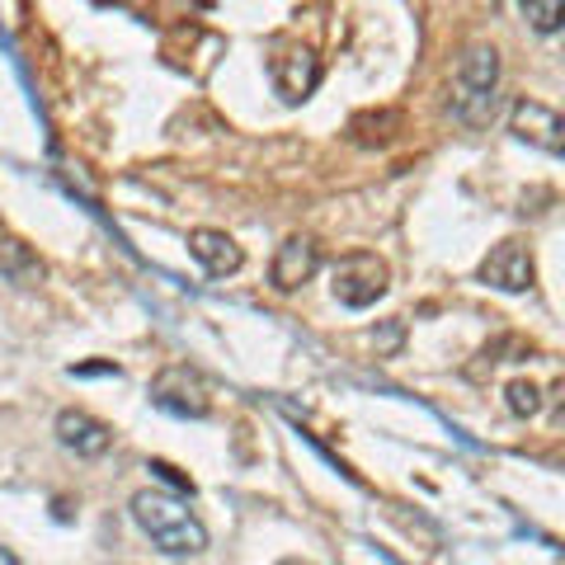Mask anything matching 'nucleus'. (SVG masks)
<instances>
[{"instance_id": "nucleus-1", "label": "nucleus", "mask_w": 565, "mask_h": 565, "mask_svg": "<svg viewBox=\"0 0 565 565\" xmlns=\"http://www.w3.org/2000/svg\"><path fill=\"white\" fill-rule=\"evenodd\" d=\"M132 519L166 556H199L207 546V527L199 514L170 490H137L132 494Z\"/></svg>"}, {"instance_id": "nucleus-2", "label": "nucleus", "mask_w": 565, "mask_h": 565, "mask_svg": "<svg viewBox=\"0 0 565 565\" xmlns=\"http://www.w3.org/2000/svg\"><path fill=\"white\" fill-rule=\"evenodd\" d=\"M494 85H500V52L476 43L462 52L452 71V118L467 128H481L494 114Z\"/></svg>"}, {"instance_id": "nucleus-3", "label": "nucleus", "mask_w": 565, "mask_h": 565, "mask_svg": "<svg viewBox=\"0 0 565 565\" xmlns=\"http://www.w3.org/2000/svg\"><path fill=\"white\" fill-rule=\"evenodd\" d=\"M386 282H392V269H386V259L373 255V250H353V255H344V259L330 269L334 297H340L344 307H353V311L373 307L377 297L386 292Z\"/></svg>"}, {"instance_id": "nucleus-4", "label": "nucleus", "mask_w": 565, "mask_h": 565, "mask_svg": "<svg viewBox=\"0 0 565 565\" xmlns=\"http://www.w3.org/2000/svg\"><path fill=\"white\" fill-rule=\"evenodd\" d=\"M151 401L170 415H184V419H203L212 411L207 382H203L199 367H189V363H170L166 373L151 382Z\"/></svg>"}, {"instance_id": "nucleus-5", "label": "nucleus", "mask_w": 565, "mask_h": 565, "mask_svg": "<svg viewBox=\"0 0 565 565\" xmlns=\"http://www.w3.org/2000/svg\"><path fill=\"white\" fill-rule=\"evenodd\" d=\"M269 81H274V90L297 104V99H307L316 90V81H321V62H316V52L302 47V43H274L269 52Z\"/></svg>"}, {"instance_id": "nucleus-6", "label": "nucleus", "mask_w": 565, "mask_h": 565, "mask_svg": "<svg viewBox=\"0 0 565 565\" xmlns=\"http://www.w3.org/2000/svg\"><path fill=\"white\" fill-rule=\"evenodd\" d=\"M481 278L500 292H527L533 288V255H527V245L523 241H500L481 259Z\"/></svg>"}, {"instance_id": "nucleus-7", "label": "nucleus", "mask_w": 565, "mask_h": 565, "mask_svg": "<svg viewBox=\"0 0 565 565\" xmlns=\"http://www.w3.org/2000/svg\"><path fill=\"white\" fill-rule=\"evenodd\" d=\"M316 269H321V245H316L311 236H288L278 245L269 278H274L278 292H292V288H302V282H311Z\"/></svg>"}, {"instance_id": "nucleus-8", "label": "nucleus", "mask_w": 565, "mask_h": 565, "mask_svg": "<svg viewBox=\"0 0 565 565\" xmlns=\"http://www.w3.org/2000/svg\"><path fill=\"white\" fill-rule=\"evenodd\" d=\"M509 122H514V132H519L523 141H533V147L552 151V156L565 151V122H561L556 109H546V104H537V99H519V104H514V114H509Z\"/></svg>"}, {"instance_id": "nucleus-9", "label": "nucleus", "mask_w": 565, "mask_h": 565, "mask_svg": "<svg viewBox=\"0 0 565 565\" xmlns=\"http://www.w3.org/2000/svg\"><path fill=\"white\" fill-rule=\"evenodd\" d=\"M57 438H62V448H71L76 457H99V452L114 448V429L104 419H95L90 411H62Z\"/></svg>"}, {"instance_id": "nucleus-10", "label": "nucleus", "mask_w": 565, "mask_h": 565, "mask_svg": "<svg viewBox=\"0 0 565 565\" xmlns=\"http://www.w3.org/2000/svg\"><path fill=\"white\" fill-rule=\"evenodd\" d=\"M189 255L199 259L212 278H226V274H236L241 264H245L241 245L226 236V232H212V226H199V232H189Z\"/></svg>"}, {"instance_id": "nucleus-11", "label": "nucleus", "mask_w": 565, "mask_h": 565, "mask_svg": "<svg viewBox=\"0 0 565 565\" xmlns=\"http://www.w3.org/2000/svg\"><path fill=\"white\" fill-rule=\"evenodd\" d=\"M0 278L14 282V288H39V282L47 278L39 250H33L24 236L6 232V226H0Z\"/></svg>"}, {"instance_id": "nucleus-12", "label": "nucleus", "mask_w": 565, "mask_h": 565, "mask_svg": "<svg viewBox=\"0 0 565 565\" xmlns=\"http://www.w3.org/2000/svg\"><path fill=\"white\" fill-rule=\"evenodd\" d=\"M519 10L537 33H556L565 24V0H519Z\"/></svg>"}, {"instance_id": "nucleus-13", "label": "nucleus", "mask_w": 565, "mask_h": 565, "mask_svg": "<svg viewBox=\"0 0 565 565\" xmlns=\"http://www.w3.org/2000/svg\"><path fill=\"white\" fill-rule=\"evenodd\" d=\"M504 396H509V411H514L519 419H533L542 411V392H537L533 382H509Z\"/></svg>"}, {"instance_id": "nucleus-14", "label": "nucleus", "mask_w": 565, "mask_h": 565, "mask_svg": "<svg viewBox=\"0 0 565 565\" xmlns=\"http://www.w3.org/2000/svg\"><path fill=\"white\" fill-rule=\"evenodd\" d=\"M147 471H156V476H161V481H170L174 490H189V494H193V481H189V476H184V471H174L170 462H151Z\"/></svg>"}, {"instance_id": "nucleus-15", "label": "nucleus", "mask_w": 565, "mask_h": 565, "mask_svg": "<svg viewBox=\"0 0 565 565\" xmlns=\"http://www.w3.org/2000/svg\"><path fill=\"white\" fill-rule=\"evenodd\" d=\"M0 565H20V561H14V552H10V546H0Z\"/></svg>"}, {"instance_id": "nucleus-16", "label": "nucleus", "mask_w": 565, "mask_h": 565, "mask_svg": "<svg viewBox=\"0 0 565 565\" xmlns=\"http://www.w3.org/2000/svg\"><path fill=\"white\" fill-rule=\"evenodd\" d=\"M282 565H302V561H282Z\"/></svg>"}]
</instances>
